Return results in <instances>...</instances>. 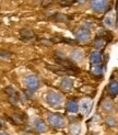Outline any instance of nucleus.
<instances>
[{
  "label": "nucleus",
  "mask_w": 118,
  "mask_h": 135,
  "mask_svg": "<svg viewBox=\"0 0 118 135\" xmlns=\"http://www.w3.org/2000/svg\"><path fill=\"white\" fill-rule=\"evenodd\" d=\"M71 57L73 60H76V62H80V60L82 59V57H83V53H82L81 50H76V51L72 52Z\"/></svg>",
  "instance_id": "obj_15"
},
{
  "label": "nucleus",
  "mask_w": 118,
  "mask_h": 135,
  "mask_svg": "<svg viewBox=\"0 0 118 135\" xmlns=\"http://www.w3.org/2000/svg\"><path fill=\"white\" fill-rule=\"evenodd\" d=\"M56 18H57V20H59V21H67V16L61 15V13L56 15Z\"/></svg>",
  "instance_id": "obj_20"
},
{
  "label": "nucleus",
  "mask_w": 118,
  "mask_h": 135,
  "mask_svg": "<svg viewBox=\"0 0 118 135\" xmlns=\"http://www.w3.org/2000/svg\"><path fill=\"white\" fill-rule=\"evenodd\" d=\"M108 91L113 94V96H117L118 94V81L113 80V81L108 85Z\"/></svg>",
  "instance_id": "obj_13"
},
{
  "label": "nucleus",
  "mask_w": 118,
  "mask_h": 135,
  "mask_svg": "<svg viewBox=\"0 0 118 135\" xmlns=\"http://www.w3.org/2000/svg\"><path fill=\"white\" fill-rule=\"evenodd\" d=\"M21 35L23 37H32L34 35V33H33V31H31V30L23 29V30H21Z\"/></svg>",
  "instance_id": "obj_18"
},
{
  "label": "nucleus",
  "mask_w": 118,
  "mask_h": 135,
  "mask_svg": "<svg viewBox=\"0 0 118 135\" xmlns=\"http://www.w3.org/2000/svg\"><path fill=\"white\" fill-rule=\"evenodd\" d=\"M91 70H92V74H93V75L100 76V75H102V73H103V67L100 64H94L93 66H92Z\"/></svg>",
  "instance_id": "obj_16"
},
{
  "label": "nucleus",
  "mask_w": 118,
  "mask_h": 135,
  "mask_svg": "<svg viewBox=\"0 0 118 135\" xmlns=\"http://www.w3.org/2000/svg\"><path fill=\"white\" fill-rule=\"evenodd\" d=\"M102 109L106 112H111L114 110V104L110 100H104L102 102Z\"/></svg>",
  "instance_id": "obj_12"
},
{
  "label": "nucleus",
  "mask_w": 118,
  "mask_h": 135,
  "mask_svg": "<svg viewBox=\"0 0 118 135\" xmlns=\"http://www.w3.org/2000/svg\"><path fill=\"white\" fill-rule=\"evenodd\" d=\"M46 100H47L49 105L57 107L62 102V96L56 91H49L47 94H46Z\"/></svg>",
  "instance_id": "obj_2"
},
{
  "label": "nucleus",
  "mask_w": 118,
  "mask_h": 135,
  "mask_svg": "<svg viewBox=\"0 0 118 135\" xmlns=\"http://www.w3.org/2000/svg\"><path fill=\"white\" fill-rule=\"evenodd\" d=\"M79 1H80V2L82 3V2H85V0H79Z\"/></svg>",
  "instance_id": "obj_25"
},
{
  "label": "nucleus",
  "mask_w": 118,
  "mask_h": 135,
  "mask_svg": "<svg viewBox=\"0 0 118 135\" xmlns=\"http://www.w3.org/2000/svg\"><path fill=\"white\" fill-rule=\"evenodd\" d=\"M90 36H91L90 31L85 28H81L76 32V38L80 42H88L90 40Z\"/></svg>",
  "instance_id": "obj_5"
},
{
  "label": "nucleus",
  "mask_w": 118,
  "mask_h": 135,
  "mask_svg": "<svg viewBox=\"0 0 118 135\" xmlns=\"http://www.w3.org/2000/svg\"><path fill=\"white\" fill-rule=\"evenodd\" d=\"M60 87L61 89H63L65 91H69L72 89V87H73V83H72V80L68 77H66L61 80V84H60Z\"/></svg>",
  "instance_id": "obj_9"
},
{
  "label": "nucleus",
  "mask_w": 118,
  "mask_h": 135,
  "mask_svg": "<svg viewBox=\"0 0 118 135\" xmlns=\"http://www.w3.org/2000/svg\"><path fill=\"white\" fill-rule=\"evenodd\" d=\"M69 131L71 133V135H78L81 131V127L79 123H72L69 127Z\"/></svg>",
  "instance_id": "obj_14"
},
{
  "label": "nucleus",
  "mask_w": 118,
  "mask_h": 135,
  "mask_svg": "<svg viewBox=\"0 0 118 135\" xmlns=\"http://www.w3.org/2000/svg\"><path fill=\"white\" fill-rule=\"evenodd\" d=\"M10 57V54L8 52H4V51H1V58L2 59H8Z\"/></svg>",
  "instance_id": "obj_22"
},
{
  "label": "nucleus",
  "mask_w": 118,
  "mask_h": 135,
  "mask_svg": "<svg viewBox=\"0 0 118 135\" xmlns=\"http://www.w3.org/2000/svg\"><path fill=\"white\" fill-rule=\"evenodd\" d=\"M103 22H104L105 26H107V28H109V29H113L115 26V13L113 11L108 12L107 15L105 16Z\"/></svg>",
  "instance_id": "obj_7"
},
{
  "label": "nucleus",
  "mask_w": 118,
  "mask_h": 135,
  "mask_svg": "<svg viewBox=\"0 0 118 135\" xmlns=\"http://www.w3.org/2000/svg\"><path fill=\"white\" fill-rule=\"evenodd\" d=\"M90 62L92 64H100L102 62V55L98 52H92L90 55Z\"/></svg>",
  "instance_id": "obj_10"
},
{
  "label": "nucleus",
  "mask_w": 118,
  "mask_h": 135,
  "mask_svg": "<svg viewBox=\"0 0 118 135\" xmlns=\"http://www.w3.org/2000/svg\"><path fill=\"white\" fill-rule=\"evenodd\" d=\"M79 105H80V111L82 114H88L91 110V107H92V100L89 99V98H84L80 101V103H79Z\"/></svg>",
  "instance_id": "obj_6"
},
{
  "label": "nucleus",
  "mask_w": 118,
  "mask_h": 135,
  "mask_svg": "<svg viewBox=\"0 0 118 135\" xmlns=\"http://www.w3.org/2000/svg\"><path fill=\"white\" fill-rule=\"evenodd\" d=\"M24 84L26 86V88H28L30 91H36L38 89V87H39V81H38V79L35 77V76H33V75H30V76H26L24 78Z\"/></svg>",
  "instance_id": "obj_3"
},
{
  "label": "nucleus",
  "mask_w": 118,
  "mask_h": 135,
  "mask_svg": "<svg viewBox=\"0 0 118 135\" xmlns=\"http://www.w3.org/2000/svg\"><path fill=\"white\" fill-rule=\"evenodd\" d=\"M91 7L95 12L102 13L107 9L108 2L107 0H91Z\"/></svg>",
  "instance_id": "obj_4"
},
{
  "label": "nucleus",
  "mask_w": 118,
  "mask_h": 135,
  "mask_svg": "<svg viewBox=\"0 0 118 135\" xmlns=\"http://www.w3.org/2000/svg\"><path fill=\"white\" fill-rule=\"evenodd\" d=\"M41 43H45V45H51V41L48 40H41Z\"/></svg>",
  "instance_id": "obj_23"
},
{
  "label": "nucleus",
  "mask_w": 118,
  "mask_h": 135,
  "mask_svg": "<svg viewBox=\"0 0 118 135\" xmlns=\"http://www.w3.org/2000/svg\"><path fill=\"white\" fill-rule=\"evenodd\" d=\"M26 135H29V134H26Z\"/></svg>",
  "instance_id": "obj_26"
},
{
  "label": "nucleus",
  "mask_w": 118,
  "mask_h": 135,
  "mask_svg": "<svg viewBox=\"0 0 118 135\" xmlns=\"http://www.w3.org/2000/svg\"><path fill=\"white\" fill-rule=\"evenodd\" d=\"M66 109H67L68 112H71V113H77L79 110H80V105L77 101L74 100H69L67 103H66Z\"/></svg>",
  "instance_id": "obj_8"
},
{
  "label": "nucleus",
  "mask_w": 118,
  "mask_h": 135,
  "mask_svg": "<svg viewBox=\"0 0 118 135\" xmlns=\"http://www.w3.org/2000/svg\"><path fill=\"white\" fill-rule=\"evenodd\" d=\"M1 135H9V134H8V133H6V132H2Z\"/></svg>",
  "instance_id": "obj_24"
},
{
  "label": "nucleus",
  "mask_w": 118,
  "mask_h": 135,
  "mask_svg": "<svg viewBox=\"0 0 118 135\" xmlns=\"http://www.w3.org/2000/svg\"><path fill=\"white\" fill-rule=\"evenodd\" d=\"M47 121L51 126L56 127V129H61V127L65 126V123H66L63 117L60 115V114H56V113L49 114L47 118Z\"/></svg>",
  "instance_id": "obj_1"
},
{
  "label": "nucleus",
  "mask_w": 118,
  "mask_h": 135,
  "mask_svg": "<svg viewBox=\"0 0 118 135\" xmlns=\"http://www.w3.org/2000/svg\"><path fill=\"white\" fill-rule=\"evenodd\" d=\"M105 122H106V124H107L108 126H110V127H114V126L117 125V121H116V119H115L114 117H110V115L106 118Z\"/></svg>",
  "instance_id": "obj_17"
},
{
  "label": "nucleus",
  "mask_w": 118,
  "mask_h": 135,
  "mask_svg": "<svg viewBox=\"0 0 118 135\" xmlns=\"http://www.w3.org/2000/svg\"><path fill=\"white\" fill-rule=\"evenodd\" d=\"M6 92L9 94V96H13V94H15V91L13 88H11V87H8V88L6 89Z\"/></svg>",
  "instance_id": "obj_21"
},
{
  "label": "nucleus",
  "mask_w": 118,
  "mask_h": 135,
  "mask_svg": "<svg viewBox=\"0 0 118 135\" xmlns=\"http://www.w3.org/2000/svg\"><path fill=\"white\" fill-rule=\"evenodd\" d=\"M94 46L96 47V49H103V47L105 46V41L102 38H97L94 42Z\"/></svg>",
  "instance_id": "obj_19"
},
{
  "label": "nucleus",
  "mask_w": 118,
  "mask_h": 135,
  "mask_svg": "<svg viewBox=\"0 0 118 135\" xmlns=\"http://www.w3.org/2000/svg\"><path fill=\"white\" fill-rule=\"evenodd\" d=\"M34 127H35V130L39 133H45L46 130H47V126H46V124L43 122L42 120H36L35 123H34Z\"/></svg>",
  "instance_id": "obj_11"
}]
</instances>
